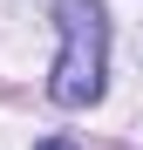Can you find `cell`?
I'll use <instances>...</instances> for the list:
<instances>
[{
    "instance_id": "6da1fadb",
    "label": "cell",
    "mask_w": 143,
    "mask_h": 150,
    "mask_svg": "<svg viewBox=\"0 0 143 150\" xmlns=\"http://www.w3.org/2000/svg\"><path fill=\"white\" fill-rule=\"evenodd\" d=\"M55 28H61V55L48 75V96L61 109H89L109 89V14L102 0H55Z\"/></svg>"
},
{
    "instance_id": "7a4b0ae2",
    "label": "cell",
    "mask_w": 143,
    "mask_h": 150,
    "mask_svg": "<svg viewBox=\"0 0 143 150\" xmlns=\"http://www.w3.org/2000/svg\"><path fill=\"white\" fill-rule=\"evenodd\" d=\"M34 150H75V143H68V137H41Z\"/></svg>"
}]
</instances>
